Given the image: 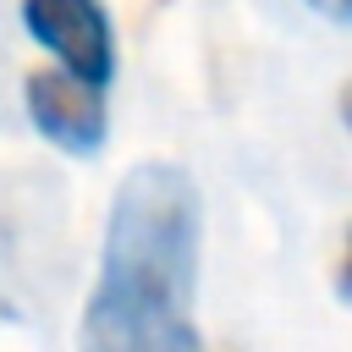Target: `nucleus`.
I'll use <instances>...</instances> for the list:
<instances>
[{
  "instance_id": "obj_3",
  "label": "nucleus",
  "mask_w": 352,
  "mask_h": 352,
  "mask_svg": "<svg viewBox=\"0 0 352 352\" xmlns=\"http://www.w3.org/2000/svg\"><path fill=\"white\" fill-rule=\"evenodd\" d=\"M28 116H33V126H38L55 148H66V154H99L104 126H110V116H104V88H88V82H77V77L60 72V66L28 72Z\"/></svg>"
},
{
  "instance_id": "obj_6",
  "label": "nucleus",
  "mask_w": 352,
  "mask_h": 352,
  "mask_svg": "<svg viewBox=\"0 0 352 352\" xmlns=\"http://www.w3.org/2000/svg\"><path fill=\"white\" fill-rule=\"evenodd\" d=\"M341 121H346V132H352V82L341 88Z\"/></svg>"
},
{
  "instance_id": "obj_5",
  "label": "nucleus",
  "mask_w": 352,
  "mask_h": 352,
  "mask_svg": "<svg viewBox=\"0 0 352 352\" xmlns=\"http://www.w3.org/2000/svg\"><path fill=\"white\" fill-rule=\"evenodd\" d=\"M319 16H330V22H346L352 28V0H308Z\"/></svg>"
},
{
  "instance_id": "obj_2",
  "label": "nucleus",
  "mask_w": 352,
  "mask_h": 352,
  "mask_svg": "<svg viewBox=\"0 0 352 352\" xmlns=\"http://www.w3.org/2000/svg\"><path fill=\"white\" fill-rule=\"evenodd\" d=\"M22 28L88 88H104L116 72V33L99 0H22Z\"/></svg>"
},
{
  "instance_id": "obj_1",
  "label": "nucleus",
  "mask_w": 352,
  "mask_h": 352,
  "mask_svg": "<svg viewBox=\"0 0 352 352\" xmlns=\"http://www.w3.org/2000/svg\"><path fill=\"white\" fill-rule=\"evenodd\" d=\"M198 231L204 209L182 165L143 160L121 176L82 308V352H204L192 324Z\"/></svg>"
},
{
  "instance_id": "obj_4",
  "label": "nucleus",
  "mask_w": 352,
  "mask_h": 352,
  "mask_svg": "<svg viewBox=\"0 0 352 352\" xmlns=\"http://www.w3.org/2000/svg\"><path fill=\"white\" fill-rule=\"evenodd\" d=\"M336 292H341V302H352V226H346V236H341V258H336Z\"/></svg>"
}]
</instances>
